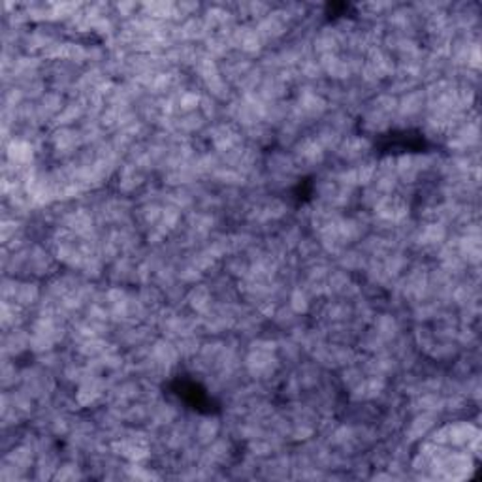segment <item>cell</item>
<instances>
[{
  "instance_id": "ba28073f",
  "label": "cell",
  "mask_w": 482,
  "mask_h": 482,
  "mask_svg": "<svg viewBox=\"0 0 482 482\" xmlns=\"http://www.w3.org/2000/svg\"><path fill=\"white\" fill-rule=\"evenodd\" d=\"M28 311L21 305H17L16 302H6L2 299V328L4 330H11V328H21L25 322L28 321Z\"/></svg>"
},
{
  "instance_id": "9c48e42d",
  "label": "cell",
  "mask_w": 482,
  "mask_h": 482,
  "mask_svg": "<svg viewBox=\"0 0 482 482\" xmlns=\"http://www.w3.org/2000/svg\"><path fill=\"white\" fill-rule=\"evenodd\" d=\"M13 358L2 356V369H0V381H2V388L4 390H11L17 388L21 383V369L16 366V362H11Z\"/></svg>"
},
{
  "instance_id": "6da1fadb",
  "label": "cell",
  "mask_w": 482,
  "mask_h": 482,
  "mask_svg": "<svg viewBox=\"0 0 482 482\" xmlns=\"http://www.w3.org/2000/svg\"><path fill=\"white\" fill-rule=\"evenodd\" d=\"M439 415L437 413H415L411 416L409 424H403V439L407 443H416L432 433V430L437 426Z\"/></svg>"
},
{
  "instance_id": "277c9868",
  "label": "cell",
  "mask_w": 482,
  "mask_h": 482,
  "mask_svg": "<svg viewBox=\"0 0 482 482\" xmlns=\"http://www.w3.org/2000/svg\"><path fill=\"white\" fill-rule=\"evenodd\" d=\"M213 290L210 289V285L205 283H196L190 285V289H187V298H185V305L193 309L194 313L198 315H204L205 311L210 309L211 304H213Z\"/></svg>"
},
{
  "instance_id": "7a4b0ae2",
  "label": "cell",
  "mask_w": 482,
  "mask_h": 482,
  "mask_svg": "<svg viewBox=\"0 0 482 482\" xmlns=\"http://www.w3.org/2000/svg\"><path fill=\"white\" fill-rule=\"evenodd\" d=\"M372 149V144L366 136H345L341 139V144L335 149L338 156L343 162H349V164H356L366 159L367 151Z\"/></svg>"
},
{
  "instance_id": "7c38bea8",
  "label": "cell",
  "mask_w": 482,
  "mask_h": 482,
  "mask_svg": "<svg viewBox=\"0 0 482 482\" xmlns=\"http://www.w3.org/2000/svg\"><path fill=\"white\" fill-rule=\"evenodd\" d=\"M81 477H84V473H81V467L76 460H68L61 464L55 473V481H76V478Z\"/></svg>"
},
{
  "instance_id": "3957f363",
  "label": "cell",
  "mask_w": 482,
  "mask_h": 482,
  "mask_svg": "<svg viewBox=\"0 0 482 482\" xmlns=\"http://www.w3.org/2000/svg\"><path fill=\"white\" fill-rule=\"evenodd\" d=\"M27 350H30V332L21 328H11V330H4L2 335V356L13 358L25 355Z\"/></svg>"
},
{
  "instance_id": "5b68a950",
  "label": "cell",
  "mask_w": 482,
  "mask_h": 482,
  "mask_svg": "<svg viewBox=\"0 0 482 482\" xmlns=\"http://www.w3.org/2000/svg\"><path fill=\"white\" fill-rule=\"evenodd\" d=\"M369 326L381 335V338L390 343L401 333V322L396 316V313H377Z\"/></svg>"
},
{
  "instance_id": "52a82bcc",
  "label": "cell",
  "mask_w": 482,
  "mask_h": 482,
  "mask_svg": "<svg viewBox=\"0 0 482 482\" xmlns=\"http://www.w3.org/2000/svg\"><path fill=\"white\" fill-rule=\"evenodd\" d=\"M40 298H42V290H40L38 283L34 279H21L19 281L16 298H13L17 305H21L25 309H33V307H36Z\"/></svg>"
},
{
  "instance_id": "8992f818",
  "label": "cell",
  "mask_w": 482,
  "mask_h": 482,
  "mask_svg": "<svg viewBox=\"0 0 482 482\" xmlns=\"http://www.w3.org/2000/svg\"><path fill=\"white\" fill-rule=\"evenodd\" d=\"M222 430V424L219 422V418L215 416H205V418H200L196 424H194V441L202 447H207L211 441H215L219 437V433Z\"/></svg>"
},
{
  "instance_id": "8fae6325",
  "label": "cell",
  "mask_w": 482,
  "mask_h": 482,
  "mask_svg": "<svg viewBox=\"0 0 482 482\" xmlns=\"http://www.w3.org/2000/svg\"><path fill=\"white\" fill-rule=\"evenodd\" d=\"M339 375H341V377H339V383H341L343 388H347L349 392L366 379V373L362 372V367L358 366V364H350V366L341 367V373H339Z\"/></svg>"
},
{
  "instance_id": "30bf717a",
  "label": "cell",
  "mask_w": 482,
  "mask_h": 482,
  "mask_svg": "<svg viewBox=\"0 0 482 482\" xmlns=\"http://www.w3.org/2000/svg\"><path fill=\"white\" fill-rule=\"evenodd\" d=\"M289 307L294 313H298V315H305L313 307V299H311L309 294L305 292L299 285H296L289 294Z\"/></svg>"
}]
</instances>
